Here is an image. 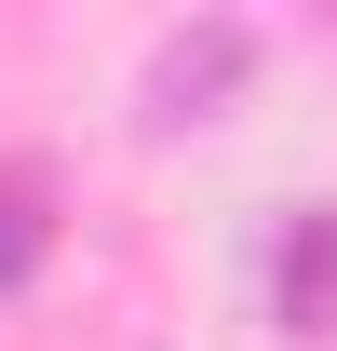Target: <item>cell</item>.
<instances>
[{
    "mask_svg": "<svg viewBox=\"0 0 337 351\" xmlns=\"http://www.w3.org/2000/svg\"><path fill=\"white\" fill-rule=\"evenodd\" d=\"M243 82H256V27H243V14H189V27H162V41H149L135 122H149V135H189V122H216Z\"/></svg>",
    "mask_w": 337,
    "mask_h": 351,
    "instance_id": "cell-1",
    "label": "cell"
},
{
    "mask_svg": "<svg viewBox=\"0 0 337 351\" xmlns=\"http://www.w3.org/2000/svg\"><path fill=\"white\" fill-rule=\"evenodd\" d=\"M270 311L284 338H337V203H297L270 243Z\"/></svg>",
    "mask_w": 337,
    "mask_h": 351,
    "instance_id": "cell-2",
    "label": "cell"
},
{
    "mask_svg": "<svg viewBox=\"0 0 337 351\" xmlns=\"http://www.w3.org/2000/svg\"><path fill=\"white\" fill-rule=\"evenodd\" d=\"M41 257H54L41 176H27V162H0V298H14V284H41Z\"/></svg>",
    "mask_w": 337,
    "mask_h": 351,
    "instance_id": "cell-3",
    "label": "cell"
}]
</instances>
